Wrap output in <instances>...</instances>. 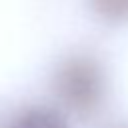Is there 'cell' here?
I'll return each instance as SVG.
<instances>
[{
    "label": "cell",
    "mask_w": 128,
    "mask_h": 128,
    "mask_svg": "<svg viewBox=\"0 0 128 128\" xmlns=\"http://www.w3.org/2000/svg\"><path fill=\"white\" fill-rule=\"evenodd\" d=\"M94 12L108 22L128 20V0H90Z\"/></svg>",
    "instance_id": "3957f363"
},
{
    "label": "cell",
    "mask_w": 128,
    "mask_h": 128,
    "mask_svg": "<svg viewBox=\"0 0 128 128\" xmlns=\"http://www.w3.org/2000/svg\"><path fill=\"white\" fill-rule=\"evenodd\" d=\"M54 92L78 116H92L106 96V74L92 56H70L54 74Z\"/></svg>",
    "instance_id": "6da1fadb"
},
{
    "label": "cell",
    "mask_w": 128,
    "mask_h": 128,
    "mask_svg": "<svg viewBox=\"0 0 128 128\" xmlns=\"http://www.w3.org/2000/svg\"><path fill=\"white\" fill-rule=\"evenodd\" d=\"M126 128H128V126H126Z\"/></svg>",
    "instance_id": "277c9868"
},
{
    "label": "cell",
    "mask_w": 128,
    "mask_h": 128,
    "mask_svg": "<svg viewBox=\"0 0 128 128\" xmlns=\"http://www.w3.org/2000/svg\"><path fill=\"white\" fill-rule=\"evenodd\" d=\"M6 128H70L68 120L50 106H28L14 114Z\"/></svg>",
    "instance_id": "7a4b0ae2"
}]
</instances>
